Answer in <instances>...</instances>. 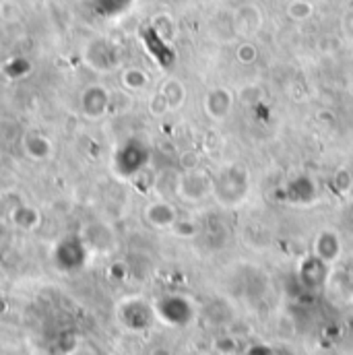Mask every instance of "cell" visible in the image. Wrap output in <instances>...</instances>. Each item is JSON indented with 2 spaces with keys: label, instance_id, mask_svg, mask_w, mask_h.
I'll return each instance as SVG.
<instances>
[{
  "label": "cell",
  "instance_id": "cell-1",
  "mask_svg": "<svg viewBox=\"0 0 353 355\" xmlns=\"http://www.w3.org/2000/svg\"><path fill=\"white\" fill-rule=\"evenodd\" d=\"M250 192V176L246 168L234 164L223 168L217 176L213 178V196L223 207H236L240 205Z\"/></svg>",
  "mask_w": 353,
  "mask_h": 355
},
{
  "label": "cell",
  "instance_id": "cell-2",
  "mask_svg": "<svg viewBox=\"0 0 353 355\" xmlns=\"http://www.w3.org/2000/svg\"><path fill=\"white\" fill-rule=\"evenodd\" d=\"M149 159H151L149 145L132 137V139H126L122 145H118V149L114 151L112 170L120 180H132L147 168Z\"/></svg>",
  "mask_w": 353,
  "mask_h": 355
},
{
  "label": "cell",
  "instance_id": "cell-3",
  "mask_svg": "<svg viewBox=\"0 0 353 355\" xmlns=\"http://www.w3.org/2000/svg\"><path fill=\"white\" fill-rule=\"evenodd\" d=\"M176 192L182 200L198 202V200L207 198V194L213 192V178L209 176L207 172L190 170L182 178H178Z\"/></svg>",
  "mask_w": 353,
  "mask_h": 355
},
{
  "label": "cell",
  "instance_id": "cell-4",
  "mask_svg": "<svg viewBox=\"0 0 353 355\" xmlns=\"http://www.w3.org/2000/svg\"><path fill=\"white\" fill-rule=\"evenodd\" d=\"M79 107H81V114L85 118H91V120H97V118L105 116L107 110L112 107L110 91L103 85H89V87L81 91Z\"/></svg>",
  "mask_w": 353,
  "mask_h": 355
},
{
  "label": "cell",
  "instance_id": "cell-5",
  "mask_svg": "<svg viewBox=\"0 0 353 355\" xmlns=\"http://www.w3.org/2000/svg\"><path fill=\"white\" fill-rule=\"evenodd\" d=\"M203 107H205V114L215 120V122H221L225 120L232 110H234V93L225 87L211 89L203 101Z\"/></svg>",
  "mask_w": 353,
  "mask_h": 355
},
{
  "label": "cell",
  "instance_id": "cell-6",
  "mask_svg": "<svg viewBox=\"0 0 353 355\" xmlns=\"http://www.w3.org/2000/svg\"><path fill=\"white\" fill-rule=\"evenodd\" d=\"M85 60L89 62V67H93L95 71L107 73L118 64V54H116V48L112 44H107L105 40H95L93 44L87 46Z\"/></svg>",
  "mask_w": 353,
  "mask_h": 355
},
{
  "label": "cell",
  "instance_id": "cell-7",
  "mask_svg": "<svg viewBox=\"0 0 353 355\" xmlns=\"http://www.w3.org/2000/svg\"><path fill=\"white\" fill-rule=\"evenodd\" d=\"M56 259H58V265L67 268V270L83 266V263H85V244H83V240L77 238V236L64 238L56 248Z\"/></svg>",
  "mask_w": 353,
  "mask_h": 355
},
{
  "label": "cell",
  "instance_id": "cell-8",
  "mask_svg": "<svg viewBox=\"0 0 353 355\" xmlns=\"http://www.w3.org/2000/svg\"><path fill=\"white\" fill-rule=\"evenodd\" d=\"M145 219L157 230H172L178 221L176 207L168 200H153L145 207Z\"/></svg>",
  "mask_w": 353,
  "mask_h": 355
},
{
  "label": "cell",
  "instance_id": "cell-9",
  "mask_svg": "<svg viewBox=\"0 0 353 355\" xmlns=\"http://www.w3.org/2000/svg\"><path fill=\"white\" fill-rule=\"evenodd\" d=\"M157 312H160V316H162L166 322H170V324H184V322H188L190 316H192L190 304H188L186 300H182V297H176V295H174V297L162 300L160 306H157Z\"/></svg>",
  "mask_w": 353,
  "mask_h": 355
},
{
  "label": "cell",
  "instance_id": "cell-10",
  "mask_svg": "<svg viewBox=\"0 0 353 355\" xmlns=\"http://www.w3.org/2000/svg\"><path fill=\"white\" fill-rule=\"evenodd\" d=\"M314 254H316L320 261H325L327 265L335 263V261L341 257V240H339V236H337L333 230H322V232L316 236Z\"/></svg>",
  "mask_w": 353,
  "mask_h": 355
},
{
  "label": "cell",
  "instance_id": "cell-11",
  "mask_svg": "<svg viewBox=\"0 0 353 355\" xmlns=\"http://www.w3.org/2000/svg\"><path fill=\"white\" fill-rule=\"evenodd\" d=\"M23 147H25V153L33 162H46L52 155V141L48 137L40 135L37 130H31V132L25 135Z\"/></svg>",
  "mask_w": 353,
  "mask_h": 355
},
{
  "label": "cell",
  "instance_id": "cell-12",
  "mask_svg": "<svg viewBox=\"0 0 353 355\" xmlns=\"http://www.w3.org/2000/svg\"><path fill=\"white\" fill-rule=\"evenodd\" d=\"M151 310L143 304V302H126L124 310H122V318L128 327H132L135 331H141L145 327H149L151 322Z\"/></svg>",
  "mask_w": 353,
  "mask_h": 355
},
{
  "label": "cell",
  "instance_id": "cell-13",
  "mask_svg": "<svg viewBox=\"0 0 353 355\" xmlns=\"http://www.w3.org/2000/svg\"><path fill=\"white\" fill-rule=\"evenodd\" d=\"M261 23H263V17H261V10L257 6L246 4V6L236 10V29L242 35L257 33L261 29Z\"/></svg>",
  "mask_w": 353,
  "mask_h": 355
},
{
  "label": "cell",
  "instance_id": "cell-14",
  "mask_svg": "<svg viewBox=\"0 0 353 355\" xmlns=\"http://www.w3.org/2000/svg\"><path fill=\"white\" fill-rule=\"evenodd\" d=\"M314 192H316V188H314L312 180L306 176L295 178V180L287 186V196H289L291 200H295V202H310V200L314 198Z\"/></svg>",
  "mask_w": 353,
  "mask_h": 355
},
{
  "label": "cell",
  "instance_id": "cell-15",
  "mask_svg": "<svg viewBox=\"0 0 353 355\" xmlns=\"http://www.w3.org/2000/svg\"><path fill=\"white\" fill-rule=\"evenodd\" d=\"M325 272H327V263L320 261L316 254L314 257H308L302 265V281L308 283V285H320L322 279H325Z\"/></svg>",
  "mask_w": 353,
  "mask_h": 355
},
{
  "label": "cell",
  "instance_id": "cell-16",
  "mask_svg": "<svg viewBox=\"0 0 353 355\" xmlns=\"http://www.w3.org/2000/svg\"><path fill=\"white\" fill-rule=\"evenodd\" d=\"M10 219L12 223L19 227V230H31L37 225L40 221V213L33 209V207H27V205H19L10 211Z\"/></svg>",
  "mask_w": 353,
  "mask_h": 355
},
{
  "label": "cell",
  "instance_id": "cell-17",
  "mask_svg": "<svg viewBox=\"0 0 353 355\" xmlns=\"http://www.w3.org/2000/svg\"><path fill=\"white\" fill-rule=\"evenodd\" d=\"M160 91H162V95L168 99L170 110H178V107L184 103V99H186V87H184L178 79H170V81H166Z\"/></svg>",
  "mask_w": 353,
  "mask_h": 355
},
{
  "label": "cell",
  "instance_id": "cell-18",
  "mask_svg": "<svg viewBox=\"0 0 353 355\" xmlns=\"http://www.w3.org/2000/svg\"><path fill=\"white\" fill-rule=\"evenodd\" d=\"M122 85L130 91H143L149 85V75L139 67H130L122 73Z\"/></svg>",
  "mask_w": 353,
  "mask_h": 355
},
{
  "label": "cell",
  "instance_id": "cell-19",
  "mask_svg": "<svg viewBox=\"0 0 353 355\" xmlns=\"http://www.w3.org/2000/svg\"><path fill=\"white\" fill-rule=\"evenodd\" d=\"M312 12H314V6L308 0H291L287 6V15L293 21H306L312 17Z\"/></svg>",
  "mask_w": 353,
  "mask_h": 355
},
{
  "label": "cell",
  "instance_id": "cell-20",
  "mask_svg": "<svg viewBox=\"0 0 353 355\" xmlns=\"http://www.w3.org/2000/svg\"><path fill=\"white\" fill-rule=\"evenodd\" d=\"M236 58H238L242 64H252V62L259 58V50H257V46H255V44L244 42V44H240V46H238V50H236Z\"/></svg>",
  "mask_w": 353,
  "mask_h": 355
},
{
  "label": "cell",
  "instance_id": "cell-21",
  "mask_svg": "<svg viewBox=\"0 0 353 355\" xmlns=\"http://www.w3.org/2000/svg\"><path fill=\"white\" fill-rule=\"evenodd\" d=\"M149 110H151V114H153V116H164L166 112H170V103H168V99L162 95V91H160L157 95H153V97H151V101H149Z\"/></svg>",
  "mask_w": 353,
  "mask_h": 355
},
{
  "label": "cell",
  "instance_id": "cell-22",
  "mask_svg": "<svg viewBox=\"0 0 353 355\" xmlns=\"http://www.w3.org/2000/svg\"><path fill=\"white\" fill-rule=\"evenodd\" d=\"M335 186H337V190H341V192H347V190H350V186H352V174H350L345 168H341V170L335 174Z\"/></svg>",
  "mask_w": 353,
  "mask_h": 355
}]
</instances>
